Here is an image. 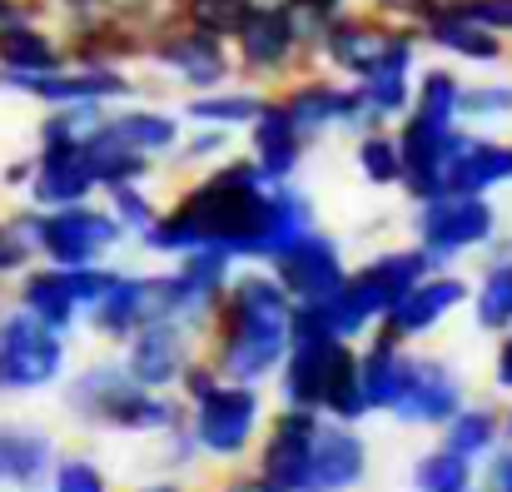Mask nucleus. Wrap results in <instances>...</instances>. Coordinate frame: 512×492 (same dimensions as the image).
<instances>
[{"label": "nucleus", "instance_id": "4d7b16f0", "mask_svg": "<svg viewBox=\"0 0 512 492\" xmlns=\"http://www.w3.org/2000/svg\"><path fill=\"white\" fill-rule=\"evenodd\" d=\"M473 492H488V488H483V483H478V488H473Z\"/></svg>", "mask_w": 512, "mask_h": 492}, {"label": "nucleus", "instance_id": "a878e982", "mask_svg": "<svg viewBox=\"0 0 512 492\" xmlns=\"http://www.w3.org/2000/svg\"><path fill=\"white\" fill-rule=\"evenodd\" d=\"M110 130L130 145V150H140V155H150L155 164H165L174 155V145H179V135H184V115H174V110H160V105H140V100H125V105H110Z\"/></svg>", "mask_w": 512, "mask_h": 492}, {"label": "nucleus", "instance_id": "473e14b6", "mask_svg": "<svg viewBox=\"0 0 512 492\" xmlns=\"http://www.w3.org/2000/svg\"><path fill=\"white\" fill-rule=\"evenodd\" d=\"M319 224L314 214V199L299 189V184H274L269 189V234H264V264H274L294 239H304L309 229Z\"/></svg>", "mask_w": 512, "mask_h": 492}, {"label": "nucleus", "instance_id": "1a4fd4ad", "mask_svg": "<svg viewBox=\"0 0 512 492\" xmlns=\"http://www.w3.org/2000/svg\"><path fill=\"white\" fill-rule=\"evenodd\" d=\"M65 373H70V338L15 304V314L0 319V383H5V393H40V388H55Z\"/></svg>", "mask_w": 512, "mask_h": 492}, {"label": "nucleus", "instance_id": "8fccbe9b", "mask_svg": "<svg viewBox=\"0 0 512 492\" xmlns=\"http://www.w3.org/2000/svg\"><path fill=\"white\" fill-rule=\"evenodd\" d=\"M478 483L488 492H512V438H503V443L478 463Z\"/></svg>", "mask_w": 512, "mask_h": 492}, {"label": "nucleus", "instance_id": "f8f14e48", "mask_svg": "<svg viewBox=\"0 0 512 492\" xmlns=\"http://www.w3.org/2000/svg\"><path fill=\"white\" fill-rule=\"evenodd\" d=\"M468 378L443 358V353H413V368H408V383L393 403V423L403 428H423V433H438L463 403H468Z\"/></svg>", "mask_w": 512, "mask_h": 492}, {"label": "nucleus", "instance_id": "de8ad7c7", "mask_svg": "<svg viewBox=\"0 0 512 492\" xmlns=\"http://www.w3.org/2000/svg\"><path fill=\"white\" fill-rule=\"evenodd\" d=\"M358 5L373 10V15H383V20H393V25H413L418 30L443 0H358Z\"/></svg>", "mask_w": 512, "mask_h": 492}, {"label": "nucleus", "instance_id": "6e6d98bb", "mask_svg": "<svg viewBox=\"0 0 512 492\" xmlns=\"http://www.w3.org/2000/svg\"><path fill=\"white\" fill-rule=\"evenodd\" d=\"M503 423H508V438H512V403L503 408Z\"/></svg>", "mask_w": 512, "mask_h": 492}, {"label": "nucleus", "instance_id": "cd10ccee", "mask_svg": "<svg viewBox=\"0 0 512 492\" xmlns=\"http://www.w3.org/2000/svg\"><path fill=\"white\" fill-rule=\"evenodd\" d=\"M468 314H473V328L488 333V338L512 328V244H503V234L493 239V254H488L483 274L473 279Z\"/></svg>", "mask_w": 512, "mask_h": 492}, {"label": "nucleus", "instance_id": "72a5a7b5", "mask_svg": "<svg viewBox=\"0 0 512 492\" xmlns=\"http://www.w3.org/2000/svg\"><path fill=\"white\" fill-rule=\"evenodd\" d=\"M319 413H324V418H339V423L373 418V413H368V398H363V378H358V343H339V353H334V363H329V383H324Z\"/></svg>", "mask_w": 512, "mask_h": 492}, {"label": "nucleus", "instance_id": "a18cd8bd", "mask_svg": "<svg viewBox=\"0 0 512 492\" xmlns=\"http://www.w3.org/2000/svg\"><path fill=\"white\" fill-rule=\"evenodd\" d=\"M468 20H478L483 30H493V35H503L512 45V0H453Z\"/></svg>", "mask_w": 512, "mask_h": 492}, {"label": "nucleus", "instance_id": "b1692460", "mask_svg": "<svg viewBox=\"0 0 512 492\" xmlns=\"http://www.w3.org/2000/svg\"><path fill=\"white\" fill-rule=\"evenodd\" d=\"M25 194H30L35 209H60V204L95 199L100 184H95V174H90L80 145H40V150H35V174H30Z\"/></svg>", "mask_w": 512, "mask_h": 492}, {"label": "nucleus", "instance_id": "3c124183", "mask_svg": "<svg viewBox=\"0 0 512 492\" xmlns=\"http://www.w3.org/2000/svg\"><path fill=\"white\" fill-rule=\"evenodd\" d=\"M209 492H279V488H269V483L254 473V463H234V468H229Z\"/></svg>", "mask_w": 512, "mask_h": 492}, {"label": "nucleus", "instance_id": "5fc2aeb1", "mask_svg": "<svg viewBox=\"0 0 512 492\" xmlns=\"http://www.w3.org/2000/svg\"><path fill=\"white\" fill-rule=\"evenodd\" d=\"M30 174H35V160H15V164H5V174H0V179H5L10 189H25V184H30Z\"/></svg>", "mask_w": 512, "mask_h": 492}, {"label": "nucleus", "instance_id": "aec40b11", "mask_svg": "<svg viewBox=\"0 0 512 492\" xmlns=\"http://www.w3.org/2000/svg\"><path fill=\"white\" fill-rule=\"evenodd\" d=\"M418 35H423V45L428 50H438V55H448L453 65H478V70H498V65H508V40L503 35H493V30H483L478 20H468L453 0H443L423 25H418Z\"/></svg>", "mask_w": 512, "mask_h": 492}, {"label": "nucleus", "instance_id": "9b49d317", "mask_svg": "<svg viewBox=\"0 0 512 492\" xmlns=\"http://www.w3.org/2000/svg\"><path fill=\"white\" fill-rule=\"evenodd\" d=\"M145 65H155L165 80H174V85L189 90V95L234 80L229 40H219V35H209V30H194L189 20H174V25H165V30L150 40Z\"/></svg>", "mask_w": 512, "mask_h": 492}, {"label": "nucleus", "instance_id": "f3484780", "mask_svg": "<svg viewBox=\"0 0 512 492\" xmlns=\"http://www.w3.org/2000/svg\"><path fill=\"white\" fill-rule=\"evenodd\" d=\"M244 135H249V160L264 174V184H294L304 160H309V150H314V140L294 125V115L279 105L274 90H269L264 110L254 115V125Z\"/></svg>", "mask_w": 512, "mask_h": 492}, {"label": "nucleus", "instance_id": "2eb2a0df", "mask_svg": "<svg viewBox=\"0 0 512 492\" xmlns=\"http://www.w3.org/2000/svg\"><path fill=\"white\" fill-rule=\"evenodd\" d=\"M269 269H274V279L289 289L294 304H319V299H329V294L343 284L348 254H343L339 234H329V229L314 224V229H309L304 239H294Z\"/></svg>", "mask_w": 512, "mask_h": 492}, {"label": "nucleus", "instance_id": "a19ab883", "mask_svg": "<svg viewBox=\"0 0 512 492\" xmlns=\"http://www.w3.org/2000/svg\"><path fill=\"white\" fill-rule=\"evenodd\" d=\"M45 488L50 492H115V483H110V473L90 453H55Z\"/></svg>", "mask_w": 512, "mask_h": 492}, {"label": "nucleus", "instance_id": "49530a36", "mask_svg": "<svg viewBox=\"0 0 512 492\" xmlns=\"http://www.w3.org/2000/svg\"><path fill=\"white\" fill-rule=\"evenodd\" d=\"M219 383V368H214V358L199 348L189 363H184V373H179V383H174V393L184 398V403H194V398H204L209 388Z\"/></svg>", "mask_w": 512, "mask_h": 492}, {"label": "nucleus", "instance_id": "9d476101", "mask_svg": "<svg viewBox=\"0 0 512 492\" xmlns=\"http://www.w3.org/2000/svg\"><path fill=\"white\" fill-rule=\"evenodd\" d=\"M324 413L314 408H289L279 403L264 418V433L249 453L254 473L279 492H309V463H314V438H319Z\"/></svg>", "mask_w": 512, "mask_h": 492}, {"label": "nucleus", "instance_id": "7ed1b4c3", "mask_svg": "<svg viewBox=\"0 0 512 492\" xmlns=\"http://www.w3.org/2000/svg\"><path fill=\"white\" fill-rule=\"evenodd\" d=\"M418 55H423V35L413 25H393L363 5H348L343 15H334L314 45V65L339 75V80H363L373 70L413 75Z\"/></svg>", "mask_w": 512, "mask_h": 492}, {"label": "nucleus", "instance_id": "7c9ffc66", "mask_svg": "<svg viewBox=\"0 0 512 492\" xmlns=\"http://www.w3.org/2000/svg\"><path fill=\"white\" fill-rule=\"evenodd\" d=\"M20 309L25 314H35L40 324H50L55 333H75L80 319H85V309H80V299L70 294V279H65V269L60 264H40V269H25V279H20Z\"/></svg>", "mask_w": 512, "mask_h": 492}, {"label": "nucleus", "instance_id": "bb28decb", "mask_svg": "<svg viewBox=\"0 0 512 492\" xmlns=\"http://www.w3.org/2000/svg\"><path fill=\"white\" fill-rule=\"evenodd\" d=\"M50 463H55V438L50 433L25 428V423H5L0 428V488H20V492L45 488Z\"/></svg>", "mask_w": 512, "mask_h": 492}, {"label": "nucleus", "instance_id": "ea45409f", "mask_svg": "<svg viewBox=\"0 0 512 492\" xmlns=\"http://www.w3.org/2000/svg\"><path fill=\"white\" fill-rule=\"evenodd\" d=\"M458 120L463 125H478V130L512 120V80H463Z\"/></svg>", "mask_w": 512, "mask_h": 492}, {"label": "nucleus", "instance_id": "6ab92c4d", "mask_svg": "<svg viewBox=\"0 0 512 492\" xmlns=\"http://www.w3.org/2000/svg\"><path fill=\"white\" fill-rule=\"evenodd\" d=\"M150 319H155V274H145V269H115L105 294L85 309L90 333L115 343V348Z\"/></svg>", "mask_w": 512, "mask_h": 492}, {"label": "nucleus", "instance_id": "c85d7f7f", "mask_svg": "<svg viewBox=\"0 0 512 492\" xmlns=\"http://www.w3.org/2000/svg\"><path fill=\"white\" fill-rule=\"evenodd\" d=\"M269 90L249 85V80H229V85H214V90H194L184 100V125H219V130H249L254 115L264 110Z\"/></svg>", "mask_w": 512, "mask_h": 492}, {"label": "nucleus", "instance_id": "5701e85b", "mask_svg": "<svg viewBox=\"0 0 512 492\" xmlns=\"http://www.w3.org/2000/svg\"><path fill=\"white\" fill-rule=\"evenodd\" d=\"M408 368H413V343L393 338L378 324L358 338V378H363L368 413H393V403L408 383Z\"/></svg>", "mask_w": 512, "mask_h": 492}, {"label": "nucleus", "instance_id": "4be33fe9", "mask_svg": "<svg viewBox=\"0 0 512 492\" xmlns=\"http://www.w3.org/2000/svg\"><path fill=\"white\" fill-rule=\"evenodd\" d=\"M65 383V413L80 423V428H95V433H110V418H115V403L125 398V388L135 383L125 373L120 358H95L85 368H75Z\"/></svg>", "mask_w": 512, "mask_h": 492}, {"label": "nucleus", "instance_id": "09e8293b", "mask_svg": "<svg viewBox=\"0 0 512 492\" xmlns=\"http://www.w3.org/2000/svg\"><path fill=\"white\" fill-rule=\"evenodd\" d=\"M30 259H35L30 239L20 234V224H15V219H5V224H0V279H5V274H25V269H30Z\"/></svg>", "mask_w": 512, "mask_h": 492}, {"label": "nucleus", "instance_id": "6e6552de", "mask_svg": "<svg viewBox=\"0 0 512 492\" xmlns=\"http://www.w3.org/2000/svg\"><path fill=\"white\" fill-rule=\"evenodd\" d=\"M279 105L294 115V125L309 135V140H324V135H363V130H378L358 85L353 80H339L329 70H299L294 80H284L279 90Z\"/></svg>", "mask_w": 512, "mask_h": 492}, {"label": "nucleus", "instance_id": "2f4dec72", "mask_svg": "<svg viewBox=\"0 0 512 492\" xmlns=\"http://www.w3.org/2000/svg\"><path fill=\"white\" fill-rule=\"evenodd\" d=\"M503 438H508L503 403H488V398H468V403L438 428V443L453 448V453H463L468 463H483Z\"/></svg>", "mask_w": 512, "mask_h": 492}, {"label": "nucleus", "instance_id": "a211bd4d", "mask_svg": "<svg viewBox=\"0 0 512 492\" xmlns=\"http://www.w3.org/2000/svg\"><path fill=\"white\" fill-rule=\"evenodd\" d=\"M373 448L358 423L324 418L314 438V463H309V492H358L368 483Z\"/></svg>", "mask_w": 512, "mask_h": 492}, {"label": "nucleus", "instance_id": "603ef678", "mask_svg": "<svg viewBox=\"0 0 512 492\" xmlns=\"http://www.w3.org/2000/svg\"><path fill=\"white\" fill-rule=\"evenodd\" d=\"M493 388L512 398V328L498 333V348H493Z\"/></svg>", "mask_w": 512, "mask_h": 492}, {"label": "nucleus", "instance_id": "f03ea898", "mask_svg": "<svg viewBox=\"0 0 512 492\" xmlns=\"http://www.w3.org/2000/svg\"><path fill=\"white\" fill-rule=\"evenodd\" d=\"M269 189L274 184H264V174L254 169L249 155H229V160L199 169L189 184H179L170 204L184 209L199 244H214V249L234 254L239 264H264Z\"/></svg>", "mask_w": 512, "mask_h": 492}, {"label": "nucleus", "instance_id": "58836bf2", "mask_svg": "<svg viewBox=\"0 0 512 492\" xmlns=\"http://www.w3.org/2000/svg\"><path fill=\"white\" fill-rule=\"evenodd\" d=\"M229 155H234V130H219V125H194V130H184V135H179V145H174V155L165 164H170V169H179V174H199V169L229 160Z\"/></svg>", "mask_w": 512, "mask_h": 492}, {"label": "nucleus", "instance_id": "c9c22d12", "mask_svg": "<svg viewBox=\"0 0 512 492\" xmlns=\"http://www.w3.org/2000/svg\"><path fill=\"white\" fill-rule=\"evenodd\" d=\"M353 169L368 189H398L403 184V150H398L393 125L353 135Z\"/></svg>", "mask_w": 512, "mask_h": 492}, {"label": "nucleus", "instance_id": "79ce46f5", "mask_svg": "<svg viewBox=\"0 0 512 492\" xmlns=\"http://www.w3.org/2000/svg\"><path fill=\"white\" fill-rule=\"evenodd\" d=\"M254 0H179V20H189L194 30H209L219 40H234L239 20L249 15Z\"/></svg>", "mask_w": 512, "mask_h": 492}, {"label": "nucleus", "instance_id": "864d4df0", "mask_svg": "<svg viewBox=\"0 0 512 492\" xmlns=\"http://www.w3.org/2000/svg\"><path fill=\"white\" fill-rule=\"evenodd\" d=\"M130 492H199V488H189L184 473H160V478H145L140 488H130Z\"/></svg>", "mask_w": 512, "mask_h": 492}, {"label": "nucleus", "instance_id": "e433bc0d", "mask_svg": "<svg viewBox=\"0 0 512 492\" xmlns=\"http://www.w3.org/2000/svg\"><path fill=\"white\" fill-rule=\"evenodd\" d=\"M353 85H358L373 125H398L413 110V75H403V70H373V75H363Z\"/></svg>", "mask_w": 512, "mask_h": 492}, {"label": "nucleus", "instance_id": "423d86ee", "mask_svg": "<svg viewBox=\"0 0 512 492\" xmlns=\"http://www.w3.org/2000/svg\"><path fill=\"white\" fill-rule=\"evenodd\" d=\"M264 418H269L264 388L234 383V378H219L204 398L189 403V433H194L199 453L219 468L249 463V453L264 433Z\"/></svg>", "mask_w": 512, "mask_h": 492}, {"label": "nucleus", "instance_id": "dca6fc26", "mask_svg": "<svg viewBox=\"0 0 512 492\" xmlns=\"http://www.w3.org/2000/svg\"><path fill=\"white\" fill-rule=\"evenodd\" d=\"M10 90L40 100V105H125L140 95L135 75L120 70V65H60L50 75H30V80H15Z\"/></svg>", "mask_w": 512, "mask_h": 492}, {"label": "nucleus", "instance_id": "0eeeda50", "mask_svg": "<svg viewBox=\"0 0 512 492\" xmlns=\"http://www.w3.org/2000/svg\"><path fill=\"white\" fill-rule=\"evenodd\" d=\"M498 234H503V209L493 204V194H433L413 204V244L428 249L443 269L493 249Z\"/></svg>", "mask_w": 512, "mask_h": 492}, {"label": "nucleus", "instance_id": "20e7f679", "mask_svg": "<svg viewBox=\"0 0 512 492\" xmlns=\"http://www.w3.org/2000/svg\"><path fill=\"white\" fill-rule=\"evenodd\" d=\"M20 224V234L30 239V249L45 259V264H60V269H80V264H105L130 234L125 224L110 214V204H60V209H20L10 214Z\"/></svg>", "mask_w": 512, "mask_h": 492}, {"label": "nucleus", "instance_id": "f257e3e1", "mask_svg": "<svg viewBox=\"0 0 512 492\" xmlns=\"http://www.w3.org/2000/svg\"><path fill=\"white\" fill-rule=\"evenodd\" d=\"M294 328V299L274 279L269 264H239L214 304V319L204 328L199 348L214 358L219 378L269 388Z\"/></svg>", "mask_w": 512, "mask_h": 492}, {"label": "nucleus", "instance_id": "4c0bfd02", "mask_svg": "<svg viewBox=\"0 0 512 492\" xmlns=\"http://www.w3.org/2000/svg\"><path fill=\"white\" fill-rule=\"evenodd\" d=\"M458 100H463V75L453 65H418L413 70V110L463 125L458 120Z\"/></svg>", "mask_w": 512, "mask_h": 492}, {"label": "nucleus", "instance_id": "412c9836", "mask_svg": "<svg viewBox=\"0 0 512 492\" xmlns=\"http://www.w3.org/2000/svg\"><path fill=\"white\" fill-rule=\"evenodd\" d=\"M503 184H512V145L463 125L453 155L443 160V194H498Z\"/></svg>", "mask_w": 512, "mask_h": 492}, {"label": "nucleus", "instance_id": "393cba45", "mask_svg": "<svg viewBox=\"0 0 512 492\" xmlns=\"http://www.w3.org/2000/svg\"><path fill=\"white\" fill-rule=\"evenodd\" d=\"M60 65H70L65 35L45 30L40 20H20V25L0 30V85H15V80H30V75H50Z\"/></svg>", "mask_w": 512, "mask_h": 492}, {"label": "nucleus", "instance_id": "c756f323", "mask_svg": "<svg viewBox=\"0 0 512 492\" xmlns=\"http://www.w3.org/2000/svg\"><path fill=\"white\" fill-rule=\"evenodd\" d=\"M80 150H85V164H90L100 194H105V189H120V184H150V179H155V160L140 155V150H130V145L110 130V120H100V125L80 140Z\"/></svg>", "mask_w": 512, "mask_h": 492}, {"label": "nucleus", "instance_id": "39448f33", "mask_svg": "<svg viewBox=\"0 0 512 492\" xmlns=\"http://www.w3.org/2000/svg\"><path fill=\"white\" fill-rule=\"evenodd\" d=\"M229 55H234V80H249L259 90H279L299 70H314V50L294 25L289 0H254L229 40Z\"/></svg>", "mask_w": 512, "mask_h": 492}, {"label": "nucleus", "instance_id": "37998d69", "mask_svg": "<svg viewBox=\"0 0 512 492\" xmlns=\"http://www.w3.org/2000/svg\"><path fill=\"white\" fill-rule=\"evenodd\" d=\"M105 199H110V214L125 224L130 239H140L160 214V199L150 194V184H120V189H105Z\"/></svg>", "mask_w": 512, "mask_h": 492}, {"label": "nucleus", "instance_id": "ddd939ff", "mask_svg": "<svg viewBox=\"0 0 512 492\" xmlns=\"http://www.w3.org/2000/svg\"><path fill=\"white\" fill-rule=\"evenodd\" d=\"M468 294H473L468 274H458V269H433V274H423L413 289H403V294L388 304V314L378 319V328H388V333L403 338V343H423V338H433L438 328L448 324L458 309H468Z\"/></svg>", "mask_w": 512, "mask_h": 492}, {"label": "nucleus", "instance_id": "c03bdc74", "mask_svg": "<svg viewBox=\"0 0 512 492\" xmlns=\"http://www.w3.org/2000/svg\"><path fill=\"white\" fill-rule=\"evenodd\" d=\"M160 443H165V453H160V468L165 473H189V468L204 463V453H199V443L189 433V413H184V423H174L170 433H160Z\"/></svg>", "mask_w": 512, "mask_h": 492}, {"label": "nucleus", "instance_id": "f704fd0d", "mask_svg": "<svg viewBox=\"0 0 512 492\" xmlns=\"http://www.w3.org/2000/svg\"><path fill=\"white\" fill-rule=\"evenodd\" d=\"M478 488V463H468L463 453L433 443L413 458L408 468V492H473Z\"/></svg>", "mask_w": 512, "mask_h": 492}, {"label": "nucleus", "instance_id": "4468645a", "mask_svg": "<svg viewBox=\"0 0 512 492\" xmlns=\"http://www.w3.org/2000/svg\"><path fill=\"white\" fill-rule=\"evenodd\" d=\"M199 353V338L179 319H150L140 324L125 343H120V363L125 373L140 383V388H160V393H174L184 363Z\"/></svg>", "mask_w": 512, "mask_h": 492}]
</instances>
